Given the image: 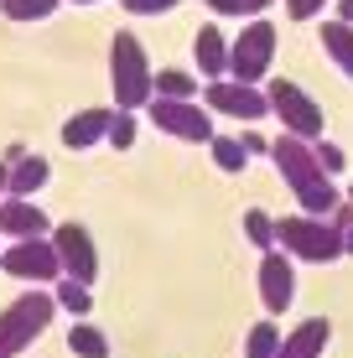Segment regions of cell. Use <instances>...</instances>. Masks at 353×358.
Instances as JSON below:
<instances>
[{
  "mask_svg": "<svg viewBox=\"0 0 353 358\" xmlns=\"http://www.w3.org/2000/svg\"><path fill=\"white\" fill-rule=\"evenodd\" d=\"M52 250H57V260H63V275L68 280L94 286V275H99V250H94V234H89L83 218H63V224H52Z\"/></svg>",
  "mask_w": 353,
  "mask_h": 358,
  "instance_id": "52a82bcc",
  "label": "cell"
},
{
  "mask_svg": "<svg viewBox=\"0 0 353 358\" xmlns=\"http://www.w3.org/2000/svg\"><path fill=\"white\" fill-rule=\"evenodd\" d=\"M265 99H271V109L286 120L291 135H301V141H322V104L301 89L296 78H271V83H265Z\"/></svg>",
  "mask_w": 353,
  "mask_h": 358,
  "instance_id": "5b68a950",
  "label": "cell"
},
{
  "mask_svg": "<svg viewBox=\"0 0 353 358\" xmlns=\"http://www.w3.org/2000/svg\"><path fill=\"white\" fill-rule=\"evenodd\" d=\"M271 156H275V166H281V177L291 182V192L301 197V213L327 218L338 203H343V192L333 187V171H322L317 151H312V141H301V135L281 130V135L271 141Z\"/></svg>",
  "mask_w": 353,
  "mask_h": 358,
  "instance_id": "6da1fadb",
  "label": "cell"
},
{
  "mask_svg": "<svg viewBox=\"0 0 353 358\" xmlns=\"http://www.w3.org/2000/svg\"><path fill=\"white\" fill-rule=\"evenodd\" d=\"M0 270L6 275H16V280H63V260H57V250H52V239H16L6 255H0Z\"/></svg>",
  "mask_w": 353,
  "mask_h": 358,
  "instance_id": "ba28073f",
  "label": "cell"
},
{
  "mask_svg": "<svg viewBox=\"0 0 353 358\" xmlns=\"http://www.w3.org/2000/svg\"><path fill=\"white\" fill-rule=\"evenodd\" d=\"M109 120H115V104H83V109H73V115L63 120V145L83 151V145L104 141V135H109Z\"/></svg>",
  "mask_w": 353,
  "mask_h": 358,
  "instance_id": "4fadbf2b",
  "label": "cell"
},
{
  "mask_svg": "<svg viewBox=\"0 0 353 358\" xmlns=\"http://www.w3.org/2000/svg\"><path fill=\"white\" fill-rule=\"evenodd\" d=\"M327 338H333V322H327V317H301V322L281 338L275 358H322Z\"/></svg>",
  "mask_w": 353,
  "mask_h": 358,
  "instance_id": "5bb4252c",
  "label": "cell"
},
{
  "mask_svg": "<svg viewBox=\"0 0 353 358\" xmlns=\"http://www.w3.org/2000/svg\"><path fill=\"white\" fill-rule=\"evenodd\" d=\"M0 10H6V21H42L57 10V0H0Z\"/></svg>",
  "mask_w": 353,
  "mask_h": 358,
  "instance_id": "cb8c5ba5",
  "label": "cell"
},
{
  "mask_svg": "<svg viewBox=\"0 0 353 358\" xmlns=\"http://www.w3.org/2000/svg\"><path fill=\"white\" fill-rule=\"evenodd\" d=\"M286 10H291V16H317V10H322V0H286Z\"/></svg>",
  "mask_w": 353,
  "mask_h": 358,
  "instance_id": "f546056e",
  "label": "cell"
},
{
  "mask_svg": "<svg viewBox=\"0 0 353 358\" xmlns=\"http://www.w3.org/2000/svg\"><path fill=\"white\" fill-rule=\"evenodd\" d=\"M322 47L333 52V63L353 78V27H348V21H338V16L322 21Z\"/></svg>",
  "mask_w": 353,
  "mask_h": 358,
  "instance_id": "e0dca14e",
  "label": "cell"
},
{
  "mask_svg": "<svg viewBox=\"0 0 353 358\" xmlns=\"http://www.w3.org/2000/svg\"><path fill=\"white\" fill-rule=\"evenodd\" d=\"M151 83H156V68H151L145 42L130 27H120L109 36V89H115V109L136 115V104H151Z\"/></svg>",
  "mask_w": 353,
  "mask_h": 358,
  "instance_id": "7a4b0ae2",
  "label": "cell"
},
{
  "mask_svg": "<svg viewBox=\"0 0 353 358\" xmlns=\"http://www.w3.org/2000/svg\"><path fill=\"white\" fill-rule=\"evenodd\" d=\"M312 151H317L322 171H343V145H338V141H327V135H322V141H312Z\"/></svg>",
  "mask_w": 353,
  "mask_h": 358,
  "instance_id": "83f0119b",
  "label": "cell"
},
{
  "mask_svg": "<svg viewBox=\"0 0 353 358\" xmlns=\"http://www.w3.org/2000/svg\"><path fill=\"white\" fill-rule=\"evenodd\" d=\"M6 177H10V166H6V162H0V197H6Z\"/></svg>",
  "mask_w": 353,
  "mask_h": 358,
  "instance_id": "d6a6232c",
  "label": "cell"
},
{
  "mask_svg": "<svg viewBox=\"0 0 353 358\" xmlns=\"http://www.w3.org/2000/svg\"><path fill=\"white\" fill-rule=\"evenodd\" d=\"M125 10H136V16H161V10H172V6H182V0H120Z\"/></svg>",
  "mask_w": 353,
  "mask_h": 358,
  "instance_id": "f1b7e54d",
  "label": "cell"
},
{
  "mask_svg": "<svg viewBox=\"0 0 353 358\" xmlns=\"http://www.w3.org/2000/svg\"><path fill=\"white\" fill-rule=\"evenodd\" d=\"M47 229H52V218L31 197H0V234H10V244L16 239H47Z\"/></svg>",
  "mask_w": 353,
  "mask_h": 358,
  "instance_id": "7c38bea8",
  "label": "cell"
},
{
  "mask_svg": "<svg viewBox=\"0 0 353 358\" xmlns=\"http://www.w3.org/2000/svg\"><path fill=\"white\" fill-rule=\"evenodd\" d=\"M192 57H198V68L208 73V83L229 78V42H224V31H218V21H208V27L192 36Z\"/></svg>",
  "mask_w": 353,
  "mask_h": 358,
  "instance_id": "9a60e30c",
  "label": "cell"
},
{
  "mask_svg": "<svg viewBox=\"0 0 353 358\" xmlns=\"http://www.w3.org/2000/svg\"><path fill=\"white\" fill-rule=\"evenodd\" d=\"M327 218H333V224H338V234H343V255H353V203L343 197V203H338Z\"/></svg>",
  "mask_w": 353,
  "mask_h": 358,
  "instance_id": "4316f807",
  "label": "cell"
},
{
  "mask_svg": "<svg viewBox=\"0 0 353 358\" xmlns=\"http://www.w3.org/2000/svg\"><path fill=\"white\" fill-rule=\"evenodd\" d=\"M68 348L78 358H109V338H104V327H94L89 317H83V322L68 327Z\"/></svg>",
  "mask_w": 353,
  "mask_h": 358,
  "instance_id": "ac0fdd59",
  "label": "cell"
},
{
  "mask_svg": "<svg viewBox=\"0 0 353 358\" xmlns=\"http://www.w3.org/2000/svg\"><path fill=\"white\" fill-rule=\"evenodd\" d=\"M275 244H281L291 260H338V255H343V234H338V224H333V218H317V213L275 218Z\"/></svg>",
  "mask_w": 353,
  "mask_h": 358,
  "instance_id": "277c9868",
  "label": "cell"
},
{
  "mask_svg": "<svg viewBox=\"0 0 353 358\" xmlns=\"http://www.w3.org/2000/svg\"><path fill=\"white\" fill-rule=\"evenodd\" d=\"M52 312H57L52 291H21L16 301L0 312V358L27 353V343H36L47 327H52Z\"/></svg>",
  "mask_w": 353,
  "mask_h": 358,
  "instance_id": "3957f363",
  "label": "cell"
},
{
  "mask_svg": "<svg viewBox=\"0 0 353 358\" xmlns=\"http://www.w3.org/2000/svg\"><path fill=\"white\" fill-rule=\"evenodd\" d=\"M260 301H265V312H286L291 306V296H296V260H291L286 250H260Z\"/></svg>",
  "mask_w": 353,
  "mask_h": 358,
  "instance_id": "8fae6325",
  "label": "cell"
},
{
  "mask_svg": "<svg viewBox=\"0 0 353 358\" xmlns=\"http://www.w3.org/2000/svg\"><path fill=\"white\" fill-rule=\"evenodd\" d=\"M52 177V162L42 151H27L21 162H10V177H6V197H31L42 182Z\"/></svg>",
  "mask_w": 353,
  "mask_h": 358,
  "instance_id": "2e32d148",
  "label": "cell"
},
{
  "mask_svg": "<svg viewBox=\"0 0 353 358\" xmlns=\"http://www.w3.org/2000/svg\"><path fill=\"white\" fill-rule=\"evenodd\" d=\"M348 203H353V187H348Z\"/></svg>",
  "mask_w": 353,
  "mask_h": 358,
  "instance_id": "836d02e7",
  "label": "cell"
},
{
  "mask_svg": "<svg viewBox=\"0 0 353 358\" xmlns=\"http://www.w3.org/2000/svg\"><path fill=\"white\" fill-rule=\"evenodd\" d=\"M275 348H281V332H275L271 317H260L245 338V358H275Z\"/></svg>",
  "mask_w": 353,
  "mask_h": 358,
  "instance_id": "ffe728a7",
  "label": "cell"
},
{
  "mask_svg": "<svg viewBox=\"0 0 353 358\" xmlns=\"http://www.w3.org/2000/svg\"><path fill=\"white\" fill-rule=\"evenodd\" d=\"M52 296H57V306H63V312H78V322H83V312L94 306V291L83 286V280H68V275L52 286Z\"/></svg>",
  "mask_w": 353,
  "mask_h": 358,
  "instance_id": "7402d4cb",
  "label": "cell"
},
{
  "mask_svg": "<svg viewBox=\"0 0 353 358\" xmlns=\"http://www.w3.org/2000/svg\"><path fill=\"white\" fill-rule=\"evenodd\" d=\"M338 21H348V27H353V0H338Z\"/></svg>",
  "mask_w": 353,
  "mask_h": 358,
  "instance_id": "1f68e13d",
  "label": "cell"
},
{
  "mask_svg": "<svg viewBox=\"0 0 353 358\" xmlns=\"http://www.w3.org/2000/svg\"><path fill=\"white\" fill-rule=\"evenodd\" d=\"M151 120L161 130H172L182 135V141H213V115H208V104H198V99H161V94H151Z\"/></svg>",
  "mask_w": 353,
  "mask_h": 358,
  "instance_id": "9c48e42d",
  "label": "cell"
},
{
  "mask_svg": "<svg viewBox=\"0 0 353 358\" xmlns=\"http://www.w3.org/2000/svg\"><path fill=\"white\" fill-rule=\"evenodd\" d=\"M239 141H245V151H250V156H254V151H271V141H265L260 130H245V135H239Z\"/></svg>",
  "mask_w": 353,
  "mask_h": 358,
  "instance_id": "4dcf8cb0",
  "label": "cell"
},
{
  "mask_svg": "<svg viewBox=\"0 0 353 358\" xmlns=\"http://www.w3.org/2000/svg\"><path fill=\"white\" fill-rule=\"evenodd\" d=\"M208 151H213L218 171H239V166L250 162V151H245V141H239V135H213V141H208Z\"/></svg>",
  "mask_w": 353,
  "mask_h": 358,
  "instance_id": "44dd1931",
  "label": "cell"
},
{
  "mask_svg": "<svg viewBox=\"0 0 353 358\" xmlns=\"http://www.w3.org/2000/svg\"><path fill=\"white\" fill-rule=\"evenodd\" d=\"M265 6L271 0H208V10H218V16H260Z\"/></svg>",
  "mask_w": 353,
  "mask_h": 358,
  "instance_id": "484cf974",
  "label": "cell"
},
{
  "mask_svg": "<svg viewBox=\"0 0 353 358\" xmlns=\"http://www.w3.org/2000/svg\"><path fill=\"white\" fill-rule=\"evenodd\" d=\"M275 57V21H245V31L229 42V78L260 83Z\"/></svg>",
  "mask_w": 353,
  "mask_h": 358,
  "instance_id": "8992f818",
  "label": "cell"
},
{
  "mask_svg": "<svg viewBox=\"0 0 353 358\" xmlns=\"http://www.w3.org/2000/svg\"><path fill=\"white\" fill-rule=\"evenodd\" d=\"M203 104L208 109H224V115H234V120H260L265 109H271V99H265L260 83H239V78H213L208 89H203Z\"/></svg>",
  "mask_w": 353,
  "mask_h": 358,
  "instance_id": "30bf717a",
  "label": "cell"
},
{
  "mask_svg": "<svg viewBox=\"0 0 353 358\" xmlns=\"http://www.w3.org/2000/svg\"><path fill=\"white\" fill-rule=\"evenodd\" d=\"M109 145H120V151H125V145H136V115H130V109H115V120H109V135H104Z\"/></svg>",
  "mask_w": 353,
  "mask_h": 358,
  "instance_id": "d4e9b609",
  "label": "cell"
},
{
  "mask_svg": "<svg viewBox=\"0 0 353 358\" xmlns=\"http://www.w3.org/2000/svg\"><path fill=\"white\" fill-rule=\"evenodd\" d=\"M151 94H161V99H198V78H192L187 68H161L156 83H151Z\"/></svg>",
  "mask_w": 353,
  "mask_h": 358,
  "instance_id": "d6986e66",
  "label": "cell"
},
{
  "mask_svg": "<svg viewBox=\"0 0 353 358\" xmlns=\"http://www.w3.org/2000/svg\"><path fill=\"white\" fill-rule=\"evenodd\" d=\"M245 234L260 250H275V218L265 213V208H245Z\"/></svg>",
  "mask_w": 353,
  "mask_h": 358,
  "instance_id": "603a6c76",
  "label": "cell"
}]
</instances>
